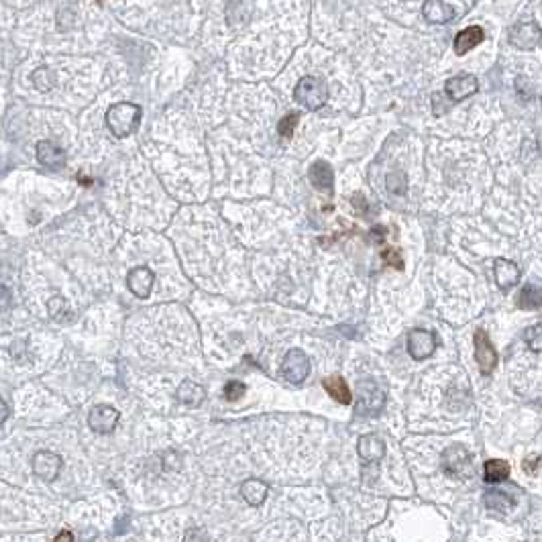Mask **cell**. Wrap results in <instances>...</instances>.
I'll use <instances>...</instances> for the list:
<instances>
[{
    "instance_id": "17",
    "label": "cell",
    "mask_w": 542,
    "mask_h": 542,
    "mask_svg": "<svg viewBox=\"0 0 542 542\" xmlns=\"http://www.w3.org/2000/svg\"><path fill=\"white\" fill-rule=\"evenodd\" d=\"M308 178L312 181V186L322 192H333L335 186V172L331 167L328 161H314L308 169Z\"/></svg>"
},
{
    "instance_id": "21",
    "label": "cell",
    "mask_w": 542,
    "mask_h": 542,
    "mask_svg": "<svg viewBox=\"0 0 542 542\" xmlns=\"http://www.w3.org/2000/svg\"><path fill=\"white\" fill-rule=\"evenodd\" d=\"M176 396H178V400H180L183 406L198 408L204 402V398H206V391H204L202 385H198V384H194V382H190V380H186V382H181L180 384L178 391H176Z\"/></svg>"
},
{
    "instance_id": "13",
    "label": "cell",
    "mask_w": 542,
    "mask_h": 542,
    "mask_svg": "<svg viewBox=\"0 0 542 542\" xmlns=\"http://www.w3.org/2000/svg\"><path fill=\"white\" fill-rule=\"evenodd\" d=\"M153 284H155V275L149 267H135V270H131L129 277H127L129 290L141 300L149 298L151 290H153Z\"/></svg>"
},
{
    "instance_id": "24",
    "label": "cell",
    "mask_w": 542,
    "mask_h": 542,
    "mask_svg": "<svg viewBox=\"0 0 542 542\" xmlns=\"http://www.w3.org/2000/svg\"><path fill=\"white\" fill-rule=\"evenodd\" d=\"M385 188L389 194H396V196H404L408 192V178L404 172H389L387 178H385Z\"/></svg>"
},
{
    "instance_id": "35",
    "label": "cell",
    "mask_w": 542,
    "mask_h": 542,
    "mask_svg": "<svg viewBox=\"0 0 542 542\" xmlns=\"http://www.w3.org/2000/svg\"><path fill=\"white\" fill-rule=\"evenodd\" d=\"M13 302V296L8 292L6 286H0V310H6Z\"/></svg>"
},
{
    "instance_id": "27",
    "label": "cell",
    "mask_w": 542,
    "mask_h": 542,
    "mask_svg": "<svg viewBox=\"0 0 542 542\" xmlns=\"http://www.w3.org/2000/svg\"><path fill=\"white\" fill-rule=\"evenodd\" d=\"M483 501H485V506L487 508H496V510H508V508H512V497L508 496V494H503V492H487L485 497H483Z\"/></svg>"
},
{
    "instance_id": "12",
    "label": "cell",
    "mask_w": 542,
    "mask_h": 542,
    "mask_svg": "<svg viewBox=\"0 0 542 542\" xmlns=\"http://www.w3.org/2000/svg\"><path fill=\"white\" fill-rule=\"evenodd\" d=\"M62 471L60 454L49 451H39L33 454V473L43 481H53Z\"/></svg>"
},
{
    "instance_id": "15",
    "label": "cell",
    "mask_w": 542,
    "mask_h": 542,
    "mask_svg": "<svg viewBox=\"0 0 542 542\" xmlns=\"http://www.w3.org/2000/svg\"><path fill=\"white\" fill-rule=\"evenodd\" d=\"M357 452L363 463H377L385 454V443L377 434H363L357 443Z\"/></svg>"
},
{
    "instance_id": "16",
    "label": "cell",
    "mask_w": 542,
    "mask_h": 542,
    "mask_svg": "<svg viewBox=\"0 0 542 542\" xmlns=\"http://www.w3.org/2000/svg\"><path fill=\"white\" fill-rule=\"evenodd\" d=\"M37 159L41 165H46L49 169H60L66 165V151L51 143V141H39L37 143Z\"/></svg>"
},
{
    "instance_id": "30",
    "label": "cell",
    "mask_w": 542,
    "mask_h": 542,
    "mask_svg": "<svg viewBox=\"0 0 542 542\" xmlns=\"http://www.w3.org/2000/svg\"><path fill=\"white\" fill-rule=\"evenodd\" d=\"M245 384L243 382H237V380H232V382H228L225 385V398L228 402H237V400H241L243 396H245Z\"/></svg>"
},
{
    "instance_id": "37",
    "label": "cell",
    "mask_w": 542,
    "mask_h": 542,
    "mask_svg": "<svg viewBox=\"0 0 542 542\" xmlns=\"http://www.w3.org/2000/svg\"><path fill=\"white\" fill-rule=\"evenodd\" d=\"M55 542H74V534H71L69 530H64V532H60V534H57Z\"/></svg>"
},
{
    "instance_id": "19",
    "label": "cell",
    "mask_w": 542,
    "mask_h": 542,
    "mask_svg": "<svg viewBox=\"0 0 542 542\" xmlns=\"http://www.w3.org/2000/svg\"><path fill=\"white\" fill-rule=\"evenodd\" d=\"M322 385H324L326 394H328L335 402H339L342 406H349V404H351L353 394H351V389H349V384H347L340 375L324 377V380H322Z\"/></svg>"
},
{
    "instance_id": "20",
    "label": "cell",
    "mask_w": 542,
    "mask_h": 542,
    "mask_svg": "<svg viewBox=\"0 0 542 542\" xmlns=\"http://www.w3.org/2000/svg\"><path fill=\"white\" fill-rule=\"evenodd\" d=\"M267 492H270L267 483H263L261 479H247L241 485V494H243L249 506H253V508L263 506V501L267 499Z\"/></svg>"
},
{
    "instance_id": "26",
    "label": "cell",
    "mask_w": 542,
    "mask_h": 542,
    "mask_svg": "<svg viewBox=\"0 0 542 542\" xmlns=\"http://www.w3.org/2000/svg\"><path fill=\"white\" fill-rule=\"evenodd\" d=\"M33 84H35L37 90H51V88L55 86V74L47 68V66H41V68H37L33 71Z\"/></svg>"
},
{
    "instance_id": "36",
    "label": "cell",
    "mask_w": 542,
    "mask_h": 542,
    "mask_svg": "<svg viewBox=\"0 0 542 542\" xmlns=\"http://www.w3.org/2000/svg\"><path fill=\"white\" fill-rule=\"evenodd\" d=\"M8 416H11V410H8V406L0 400V426L6 422V418H8Z\"/></svg>"
},
{
    "instance_id": "4",
    "label": "cell",
    "mask_w": 542,
    "mask_h": 542,
    "mask_svg": "<svg viewBox=\"0 0 542 542\" xmlns=\"http://www.w3.org/2000/svg\"><path fill=\"white\" fill-rule=\"evenodd\" d=\"M385 402L384 389L375 382L365 380L357 385V414L361 416H375L382 412Z\"/></svg>"
},
{
    "instance_id": "25",
    "label": "cell",
    "mask_w": 542,
    "mask_h": 542,
    "mask_svg": "<svg viewBox=\"0 0 542 542\" xmlns=\"http://www.w3.org/2000/svg\"><path fill=\"white\" fill-rule=\"evenodd\" d=\"M49 317L57 320V322H66V320H71L74 314L69 312L66 300L62 296H55V298L49 300Z\"/></svg>"
},
{
    "instance_id": "33",
    "label": "cell",
    "mask_w": 542,
    "mask_h": 542,
    "mask_svg": "<svg viewBox=\"0 0 542 542\" xmlns=\"http://www.w3.org/2000/svg\"><path fill=\"white\" fill-rule=\"evenodd\" d=\"M538 469H541V457H538V454H534V457H530V459L524 461V471L536 475L538 473Z\"/></svg>"
},
{
    "instance_id": "7",
    "label": "cell",
    "mask_w": 542,
    "mask_h": 542,
    "mask_svg": "<svg viewBox=\"0 0 542 542\" xmlns=\"http://www.w3.org/2000/svg\"><path fill=\"white\" fill-rule=\"evenodd\" d=\"M475 342V361L479 365L483 375H492L497 365V351L496 347L492 345V340L487 337L485 331H475L473 335Z\"/></svg>"
},
{
    "instance_id": "18",
    "label": "cell",
    "mask_w": 542,
    "mask_h": 542,
    "mask_svg": "<svg viewBox=\"0 0 542 542\" xmlns=\"http://www.w3.org/2000/svg\"><path fill=\"white\" fill-rule=\"evenodd\" d=\"M485 39V33H483V29L479 27V25H473V27H467V29H463L457 37H454V53L457 55H465V53H469L471 49L479 46L481 41Z\"/></svg>"
},
{
    "instance_id": "1",
    "label": "cell",
    "mask_w": 542,
    "mask_h": 542,
    "mask_svg": "<svg viewBox=\"0 0 542 542\" xmlns=\"http://www.w3.org/2000/svg\"><path fill=\"white\" fill-rule=\"evenodd\" d=\"M141 125V106L135 102H116L106 113V127L118 139L133 135Z\"/></svg>"
},
{
    "instance_id": "3",
    "label": "cell",
    "mask_w": 542,
    "mask_h": 542,
    "mask_svg": "<svg viewBox=\"0 0 542 542\" xmlns=\"http://www.w3.org/2000/svg\"><path fill=\"white\" fill-rule=\"evenodd\" d=\"M475 2L469 0V2H447V0H426L422 4V15L424 19L432 25H445L452 23L457 17L465 15L469 8H473Z\"/></svg>"
},
{
    "instance_id": "23",
    "label": "cell",
    "mask_w": 542,
    "mask_h": 542,
    "mask_svg": "<svg viewBox=\"0 0 542 542\" xmlns=\"http://www.w3.org/2000/svg\"><path fill=\"white\" fill-rule=\"evenodd\" d=\"M518 308L522 310H538L542 306V292L538 286L534 284H528L522 288V292L518 294Z\"/></svg>"
},
{
    "instance_id": "5",
    "label": "cell",
    "mask_w": 542,
    "mask_h": 542,
    "mask_svg": "<svg viewBox=\"0 0 542 542\" xmlns=\"http://www.w3.org/2000/svg\"><path fill=\"white\" fill-rule=\"evenodd\" d=\"M443 469L452 477H469L473 471V461L471 454L465 447L452 445L443 452Z\"/></svg>"
},
{
    "instance_id": "34",
    "label": "cell",
    "mask_w": 542,
    "mask_h": 542,
    "mask_svg": "<svg viewBox=\"0 0 542 542\" xmlns=\"http://www.w3.org/2000/svg\"><path fill=\"white\" fill-rule=\"evenodd\" d=\"M351 204L357 208V212H359V214H365V212H367V208H369V204H367V200H365V196H363V194H355V196L351 198Z\"/></svg>"
},
{
    "instance_id": "8",
    "label": "cell",
    "mask_w": 542,
    "mask_h": 542,
    "mask_svg": "<svg viewBox=\"0 0 542 542\" xmlns=\"http://www.w3.org/2000/svg\"><path fill=\"white\" fill-rule=\"evenodd\" d=\"M434 351H436V337L430 331L414 328L408 335V353L412 359H416V361L429 359Z\"/></svg>"
},
{
    "instance_id": "32",
    "label": "cell",
    "mask_w": 542,
    "mask_h": 542,
    "mask_svg": "<svg viewBox=\"0 0 542 542\" xmlns=\"http://www.w3.org/2000/svg\"><path fill=\"white\" fill-rule=\"evenodd\" d=\"M183 542H208V536L202 528H190L186 532V541Z\"/></svg>"
},
{
    "instance_id": "14",
    "label": "cell",
    "mask_w": 542,
    "mask_h": 542,
    "mask_svg": "<svg viewBox=\"0 0 542 542\" xmlns=\"http://www.w3.org/2000/svg\"><path fill=\"white\" fill-rule=\"evenodd\" d=\"M494 273H496L497 288H499L501 292H510L514 286H518L520 270L514 261H508V259H496Z\"/></svg>"
},
{
    "instance_id": "11",
    "label": "cell",
    "mask_w": 542,
    "mask_h": 542,
    "mask_svg": "<svg viewBox=\"0 0 542 542\" xmlns=\"http://www.w3.org/2000/svg\"><path fill=\"white\" fill-rule=\"evenodd\" d=\"M477 90H479V82L471 74L454 76L451 80H447V84H445V92L451 98V102H461V100L473 96Z\"/></svg>"
},
{
    "instance_id": "2",
    "label": "cell",
    "mask_w": 542,
    "mask_h": 542,
    "mask_svg": "<svg viewBox=\"0 0 542 542\" xmlns=\"http://www.w3.org/2000/svg\"><path fill=\"white\" fill-rule=\"evenodd\" d=\"M294 98L306 111H320L328 102V86L322 78L306 76L296 84Z\"/></svg>"
},
{
    "instance_id": "6",
    "label": "cell",
    "mask_w": 542,
    "mask_h": 542,
    "mask_svg": "<svg viewBox=\"0 0 542 542\" xmlns=\"http://www.w3.org/2000/svg\"><path fill=\"white\" fill-rule=\"evenodd\" d=\"M310 373V359L306 357L304 351L300 349H290L282 363V375L290 384H302Z\"/></svg>"
},
{
    "instance_id": "9",
    "label": "cell",
    "mask_w": 542,
    "mask_h": 542,
    "mask_svg": "<svg viewBox=\"0 0 542 542\" xmlns=\"http://www.w3.org/2000/svg\"><path fill=\"white\" fill-rule=\"evenodd\" d=\"M120 420V412L113 406H96L88 414V426L98 434H111Z\"/></svg>"
},
{
    "instance_id": "29",
    "label": "cell",
    "mask_w": 542,
    "mask_h": 542,
    "mask_svg": "<svg viewBox=\"0 0 542 542\" xmlns=\"http://www.w3.org/2000/svg\"><path fill=\"white\" fill-rule=\"evenodd\" d=\"M526 342H528V347L536 353V355H541L542 351V326L541 324H534V326H530L528 331H526Z\"/></svg>"
},
{
    "instance_id": "22",
    "label": "cell",
    "mask_w": 542,
    "mask_h": 542,
    "mask_svg": "<svg viewBox=\"0 0 542 542\" xmlns=\"http://www.w3.org/2000/svg\"><path fill=\"white\" fill-rule=\"evenodd\" d=\"M510 463L503 461V459H489L485 465H483V477L487 483H501L510 477Z\"/></svg>"
},
{
    "instance_id": "31",
    "label": "cell",
    "mask_w": 542,
    "mask_h": 542,
    "mask_svg": "<svg viewBox=\"0 0 542 542\" xmlns=\"http://www.w3.org/2000/svg\"><path fill=\"white\" fill-rule=\"evenodd\" d=\"M382 259H384L387 265H391V267H396V270H404L402 255H400V251H396V249H385L384 253H382Z\"/></svg>"
},
{
    "instance_id": "28",
    "label": "cell",
    "mask_w": 542,
    "mask_h": 542,
    "mask_svg": "<svg viewBox=\"0 0 542 542\" xmlns=\"http://www.w3.org/2000/svg\"><path fill=\"white\" fill-rule=\"evenodd\" d=\"M298 123H300V113L286 114V116L279 120V125H277L279 135L284 137V139H292V137H294L296 127H298Z\"/></svg>"
},
{
    "instance_id": "10",
    "label": "cell",
    "mask_w": 542,
    "mask_h": 542,
    "mask_svg": "<svg viewBox=\"0 0 542 542\" xmlns=\"http://www.w3.org/2000/svg\"><path fill=\"white\" fill-rule=\"evenodd\" d=\"M510 43L518 49H536L541 46V27L536 23H518L510 31Z\"/></svg>"
}]
</instances>
